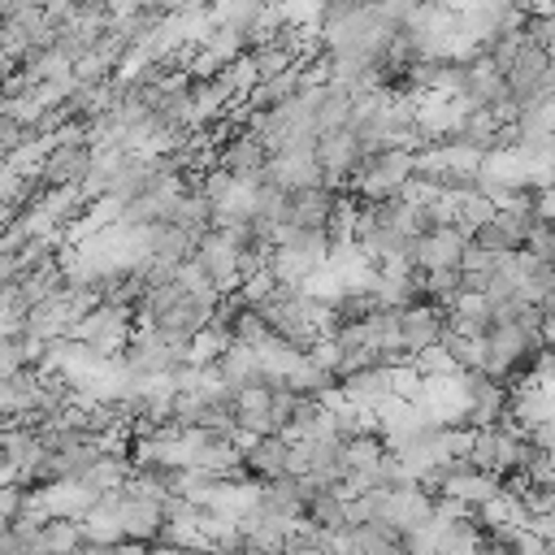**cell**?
I'll list each match as a JSON object with an SVG mask.
<instances>
[{"label": "cell", "instance_id": "cell-1", "mask_svg": "<svg viewBox=\"0 0 555 555\" xmlns=\"http://www.w3.org/2000/svg\"><path fill=\"white\" fill-rule=\"evenodd\" d=\"M412 178H416V152H412V147H386V152H373V156L360 165L351 191H356L360 199L377 204V199H386V195H399Z\"/></svg>", "mask_w": 555, "mask_h": 555}, {"label": "cell", "instance_id": "cell-2", "mask_svg": "<svg viewBox=\"0 0 555 555\" xmlns=\"http://www.w3.org/2000/svg\"><path fill=\"white\" fill-rule=\"evenodd\" d=\"M507 87H512L516 104H533V100L555 95V52L538 48V43H525L516 52V61L507 65Z\"/></svg>", "mask_w": 555, "mask_h": 555}, {"label": "cell", "instance_id": "cell-3", "mask_svg": "<svg viewBox=\"0 0 555 555\" xmlns=\"http://www.w3.org/2000/svg\"><path fill=\"white\" fill-rule=\"evenodd\" d=\"M317 160H321V173H325V186H351L360 165L369 160L364 143H360V130L356 126H343V130H325L317 139Z\"/></svg>", "mask_w": 555, "mask_h": 555}, {"label": "cell", "instance_id": "cell-4", "mask_svg": "<svg viewBox=\"0 0 555 555\" xmlns=\"http://www.w3.org/2000/svg\"><path fill=\"white\" fill-rule=\"evenodd\" d=\"M130 312H134V308H121V304H95V308L74 325L69 338H82V343H91V347L104 351V356H121V351L130 347V338H134Z\"/></svg>", "mask_w": 555, "mask_h": 555}, {"label": "cell", "instance_id": "cell-5", "mask_svg": "<svg viewBox=\"0 0 555 555\" xmlns=\"http://www.w3.org/2000/svg\"><path fill=\"white\" fill-rule=\"evenodd\" d=\"M195 260L208 269V278L221 286V295H230V291H238V286L247 282L243 247H238L225 230H208V234H199V251H195Z\"/></svg>", "mask_w": 555, "mask_h": 555}, {"label": "cell", "instance_id": "cell-6", "mask_svg": "<svg viewBox=\"0 0 555 555\" xmlns=\"http://www.w3.org/2000/svg\"><path fill=\"white\" fill-rule=\"evenodd\" d=\"M460 100L468 108H499L512 100V87H507V69L490 56V52H477L468 56V74H464V91Z\"/></svg>", "mask_w": 555, "mask_h": 555}, {"label": "cell", "instance_id": "cell-7", "mask_svg": "<svg viewBox=\"0 0 555 555\" xmlns=\"http://www.w3.org/2000/svg\"><path fill=\"white\" fill-rule=\"evenodd\" d=\"M95 165V147L82 143H56L43 160H39V186L43 191H65V186H82V178Z\"/></svg>", "mask_w": 555, "mask_h": 555}, {"label": "cell", "instance_id": "cell-8", "mask_svg": "<svg viewBox=\"0 0 555 555\" xmlns=\"http://www.w3.org/2000/svg\"><path fill=\"white\" fill-rule=\"evenodd\" d=\"M260 182H273L282 191H304V186H321L325 173H321L317 152L295 147V152H269V165L260 169Z\"/></svg>", "mask_w": 555, "mask_h": 555}, {"label": "cell", "instance_id": "cell-9", "mask_svg": "<svg viewBox=\"0 0 555 555\" xmlns=\"http://www.w3.org/2000/svg\"><path fill=\"white\" fill-rule=\"evenodd\" d=\"M468 230H460V225H442V230H429V234H421L416 243H412V264L416 269H425V273H438V269H460V256H464V247H468Z\"/></svg>", "mask_w": 555, "mask_h": 555}, {"label": "cell", "instance_id": "cell-10", "mask_svg": "<svg viewBox=\"0 0 555 555\" xmlns=\"http://www.w3.org/2000/svg\"><path fill=\"white\" fill-rule=\"evenodd\" d=\"M442 334H447V312H442L438 304L421 299V304L399 308V338H403V351H408L412 360H416L425 347L442 343Z\"/></svg>", "mask_w": 555, "mask_h": 555}, {"label": "cell", "instance_id": "cell-11", "mask_svg": "<svg viewBox=\"0 0 555 555\" xmlns=\"http://www.w3.org/2000/svg\"><path fill=\"white\" fill-rule=\"evenodd\" d=\"M117 520H121V529H126L130 542H152V538H160V529H165V507H160L156 494L126 490L121 503H117Z\"/></svg>", "mask_w": 555, "mask_h": 555}, {"label": "cell", "instance_id": "cell-12", "mask_svg": "<svg viewBox=\"0 0 555 555\" xmlns=\"http://www.w3.org/2000/svg\"><path fill=\"white\" fill-rule=\"evenodd\" d=\"M269 165V147L260 143V134L247 126V130H234L221 147H217V169L234 173V178H256L260 169Z\"/></svg>", "mask_w": 555, "mask_h": 555}, {"label": "cell", "instance_id": "cell-13", "mask_svg": "<svg viewBox=\"0 0 555 555\" xmlns=\"http://www.w3.org/2000/svg\"><path fill=\"white\" fill-rule=\"evenodd\" d=\"M334 208H338V195H334V186H325V182H321V186L291 191L286 225H299V230H330Z\"/></svg>", "mask_w": 555, "mask_h": 555}, {"label": "cell", "instance_id": "cell-14", "mask_svg": "<svg viewBox=\"0 0 555 555\" xmlns=\"http://www.w3.org/2000/svg\"><path fill=\"white\" fill-rule=\"evenodd\" d=\"M217 373H221L225 390H234V395H238V390H247V386L269 382V377H264V364H260V351H256V347H247V343H238V338L221 351Z\"/></svg>", "mask_w": 555, "mask_h": 555}, {"label": "cell", "instance_id": "cell-15", "mask_svg": "<svg viewBox=\"0 0 555 555\" xmlns=\"http://www.w3.org/2000/svg\"><path fill=\"white\" fill-rule=\"evenodd\" d=\"M343 395L356 403V408H377L382 399H390L395 395V382H390V369L386 364H369V369H356V373H347L343 382Z\"/></svg>", "mask_w": 555, "mask_h": 555}, {"label": "cell", "instance_id": "cell-16", "mask_svg": "<svg viewBox=\"0 0 555 555\" xmlns=\"http://www.w3.org/2000/svg\"><path fill=\"white\" fill-rule=\"evenodd\" d=\"M438 555H486L481 529L460 512H438Z\"/></svg>", "mask_w": 555, "mask_h": 555}, {"label": "cell", "instance_id": "cell-17", "mask_svg": "<svg viewBox=\"0 0 555 555\" xmlns=\"http://www.w3.org/2000/svg\"><path fill=\"white\" fill-rule=\"evenodd\" d=\"M286 455H291V442H286L282 434H264V438H256V442L243 451V468H247L251 477L269 481V477H282V473H286Z\"/></svg>", "mask_w": 555, "mask_h": 555}, {"label": "cell", "instance_id": "cell-18", "mask_svg": "<svg viewBox=\"0 0 555 555\" xmlns=\"http://www.w3.org/2000/svg\"><path fill=\"white\" fill-rule=\"evenodd\" d=\"M260 507L282 516V520H299L304 516V490H299V477L282 473V477H269L260 481Z\"/></svg>", "mask_w": 555, "mask_h": 555}, {"label": "cell", "instance_id": "cell-19", "mask_svg": "<svg viewBox=\"0 0 555 555\" xmlns=\"http://www.w3.org/2000/svg\"><path fill=\"white\" fill-rule=\"evenodd\" d=\"M499 212V204L490 199V195H481V191H473V195H460V230H477V225H486L490 217Z\"/></svg>", "mask_w": 555, "mask_h": 555}, {"label": "cell", "instance_id": "cell-20", "mask_svg": "<svg viewBox=\"0 0 555 555\" xmlns=\"http://www.w3.org/2000/svg\"><path fill=\"white\" fill-rule=\"evenodd\" d=\"M494 260H499V251H490V247H481V243L468 238V247L460 256V269L464 273H494Z\"/></svg>", "mask_w": 555, "mask_h": 555}, {"label": "cell", "instance_id": "cell-21", "mask_svg": "<svg viewBox=\"0 0 555 555\" xmlns=\"http://www.w3.org/2000/svg\"><path fill=\"white\" fill-rule=\"evenodd\" d=\"M377 4H382V13H386V17H395V22L403 26V22H408L425 0H377Z\"/></svg>", "mask_w": 555, "mask_h": 555}, {"label": "cell", "instance_id": "cell-22", "mask_svg": "<svg viewBox=\"0 0 555 555\" xmlns=\"http://www.w3.org/2000/svg\"><path fill=\"white\" fill-rule=\"evenodd\" d=\"M78 4H82V9H108L113 0H78Z\"/></svg>", "mask_w": 555, "mask_h": 555}, {"label": "cell", "instance_id": "cell-23", "mask_svg": "<svg viewBox=\"0 0 555 555\" xmlns=\"http://www.w3.org/2000/svg\"><path fill=\"white\" fill-rule=\"evenodd\" d=\"M438 4H447V0H438Z\"/></svg>", "mask_w": 555, "mask_h": 555}]
</instances>
